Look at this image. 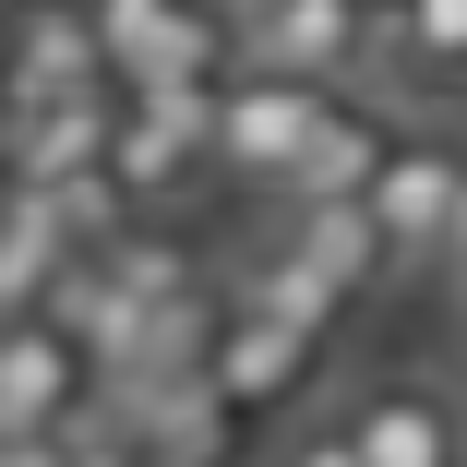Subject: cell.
Masks as SVG:
<instances>
[{"instance_id": "cell-1", "label": "cell", "mask_w": 467, "mask_h": 467, "mask_svg": "<svg viewBox=\"0 0 467 467\" xmlns=\"http://www.w3.org/2000/svg\"><path fill=\"white\" fill-rule=\"evenodd\" d=\"M109 180L132 192V216H180L216 180V84H144V97H120Z\"/></svg>"}, {"instance_id": "cell-2", "label": "cell", "mask_w": 467, "mask_h": 467, "mask_svg": "<svg viewBox=\"0 0 467 467\" xmlns=\"http://www.w3.org/2000/svg\"><path fill=\"white\" fill-rule=\"evenodd\" d=\"M324 120H336L324 84H300V72H252V60H240V72L216 84V180H240V192L275 204Z\"/></svg>"}, {"instance_id": "cell-3", "label": "cell", "mask_w": 467, "mask_h": 467, "mask_svg": "<svg viewBox=\"0 0 467 467\" xmlns=\"http://www.w3.org/2000/svg\"><path fill=\"white\" fill-rule=\"evenodd\" d=\"M371 48H384V0H252L240 13V60L252 72H300L324 97H359Z\"/></svg>"}, {"instance_id": "cell-4", "label": "cell", "mask_w": 467, "mask_h": 467, "mask_svg": "<svg viewBox=\"0 0 467 467\" xmlns=\"http://www.w3.org/2000/svg\"><path fill=\"white\" fill-rule=\"evenodd\" d=\"M97 13V36H109V72L132 84H228L240 72V25L228 13H204V0H84Z\"/></svg>"}, {"instance_id": "cell-5", "label": "cell", "mask_w": 467, "mask_h": 467, "mask_svg": "<svg viewBox=\"0 0 467 467\" xmlns=\"http://www.w3.org/2000/svg\"><path fill=\"white\" fill-rule=\"evenodd\" d=\"M336 408L359 467H467V384H443V371H371Z\"/></svg>"}, {"instance_id": "cell-6", "label": "cell", "mask_w": 467, "mask_h": 467, "mask_svg": "<svg viewBox=\"0 0 467 467\" xmlns=\"http://www.w3.org/2000/svg\"><path fill=\"white\" fill-rule=\"evenodd\" d=\"M97 396H109V371L84 359L48 312H13V324H0V443H60Z\"/></svg>"}, {"instance_id": "cell-7", "label": "cell", "mask_w": 467, "mask_h": 467, "mask_svg": "<svg viewBox=\"0 0 467 467\" xmlns=\"http://www.w3.org/2000/svg\"><path fill=\"white\" fill-rule=\"evenodd\" d=\"M336 336H300V324H264L240 300H216V348H204V396L228 420H275V408H300L312 396V371H324Z\"/></svg>"}, {"instance_id": "cell-8", "label": "cell", "mask_w": 467, "mask_h": 467, "mask_svg": "<svg viewBox=\"0 0 467 467\" xmlns=\"http://www.w3.org/2000/svg\"><path fill=\"white\" fill-rule=\"evenodd\" d=\"M455 192H467V144L455 132H396V156L371 168V228L396 240V275H431L443 264V228H455Z\"/></svg>"}, {"instance_id": "cell-9", "label": "cell", "mask_w": 467, "mask_h": 467, "mask_svg": "<svg viewBox=\"0 0 467 467\" xmlns=\"http://www.w3.org/2000/svg\"><path fill=\"white\" fill-rule=\"evenodd\" d=\"M109 72V36L84 0H13V109H48V97H97Z\"/></svg>"}, {"instance_id": "cell-10", "label": "cell", "mask_w": 467, "mask_h": 467, "mask_svg": "<svg viewBox=\"0 0 467 467\" xmlns=\"http://www.w3.org/2000/svg\"><path fill=\"white\" fill-rule=\"evenodd\" d=\"M120 97H132V84H97V97H48V109H13V120H0V156H13V180H25V192H60V180L109 168Z\"/></svg>"}, {"instance_id": "cell-11", "label": "cell", "mask_w": 467, "mask_h": 467, "mask_svg": "<svg viewBox=\"0 0 467 467\" xmlns=\"http://www.w3.org/2000/svg\"><path fill=\"white\" fill-rule=\"evenodd\" d=\"M275 240H288L324 288L359 312V300H384V288H408L396 275V240L371 228V204H275Z\"/></svg>"}, {"instance_id": "cell-12", "label": "cell", "mask_w": 467, "mask_h": 467, "mask_svg": "<svg viewBox=\"0 0 467 467\" xmlns=\"http://www.w3.org/2000/svg\"><path fill=\"white\" fill-rule=\"evenodd\" d=\"M371 84H396V97H420V109H455L467 97V0H384Z\"/></svg>"}, {"instance_id": "cell-13", "label": "cell", "mask_w": 467, "mask_h": 467, "mask_svg": "<svg viewBox=\"0 0 467 467\" xmlns=\"http://www.w3.org/2000/svg\"><path fill=\"white\" fill-rule=\"evenodd\" d=\"M396 132H408V120H384V109L336 97V120L312 132V156L288 168V192H275V204H359V192H371V168L396 156Z\"/></svg>"}, {"instance_id": "cell-14", "label": "cell", "mask_w": 467, "mask_h": 467, "mask_svg": "<svg viewBox=\"0 0 467 467\" xmlns=\"http://www.w3.org/2000/svg\"><path fill=\"white\" fill-rule=\"evenodd\" d=\"M216 300H240V312H264V324H300V336H336V324H348V300H336L324 275H312L288 240H275V228L228 264V288H216Z\"/></svg>"}, {"instance_id": "cell-15", "label": "cell", "mask_w": 467, "mask_h": 467, "mask_svg": "<svg viewBox=\"0 0 467 467\" xmlns=\"http://www.w3.org/2000/svg\"><path fill=\"white\" fill-rule=\"evenodd\" d=\"M60 264H72L60 204H48V192H13V216H0V324H13V312H36Z\"/></svg>"}, {"instance_id": "cell-16", "label": "cell", "mask_w": 467, "mask_h": 467, "mask_svg": "<svg viewBox=\"0 0 467 467\" xmlns=\"http://www.w3.org/2000/svg\"><path fill=\"white\" fill-rule=\"evenodd\" d=\"M252 467H359V443H348V408L324 396V408H300V420H275Z\"/></svg>"}, {"instance_id": "cell-17", "label": "cell", "mask_w": 467, "mask_h": 467, "mask_svg": "<svg viewBox=\"0 0 467 467\" xmlns=\"http://www.w3.org/2000/svg\"><path fill=\"white\" fill-rule=\"evenodd\" d=\"M0 120H13V0H0Z\"/></svg>"}, {"instance_id": "cell-18", "label": "cell", "mask_w": 467, "mask_h": 467, "mask_svg": "<svg viewBox=\"0 0 467 467\" xmlns=\"http://www.w3.org/2000/svg\"><path fill=\"white\" fill-rule=\"evenodd\" d=\"M443 264H467V192H455V228H443Z\"/></svg>"}, {"instance_id": "cell-19", "label": "cell", "mask_w": 467, "mask_h": 467, "mask_svg": "<svg viewBox=\"0 0 467 467\" xmlns=\"http://www.w3.org/2000/svg\"><path fill=\"white\" fill-rule=\"evenodd\" d=\"M13 192H25V180H13V156H0V216H13Z\"/></svg>"}, {"instance_id": "cell-20", "label": "cell", "mask_w": 467, "mask_h": 467, "mask_svg": "<svg viewBox=\"0 0 467 467\" xmlns=\"http://www.w3.org/2000/svg\"><path fill=\"white\" fill-rule=\"evenodd\" d=\"M204 13H228V25H240V13H252V0H204Z\"/></svg>"}, {"instance_id": "cell-21", "label": "cell", "mask_w": 467, "mask_h": 467, "mask_svg": "<svg viewBox=\"0 0 467 467\" xmlns=\"http://www.w3.org/2000/svg\"><path fill=\"white\" fill-rule=\"evenodd\" d=\"M455 144H467V132H455Z\"/></svg>"}]
</instances>
